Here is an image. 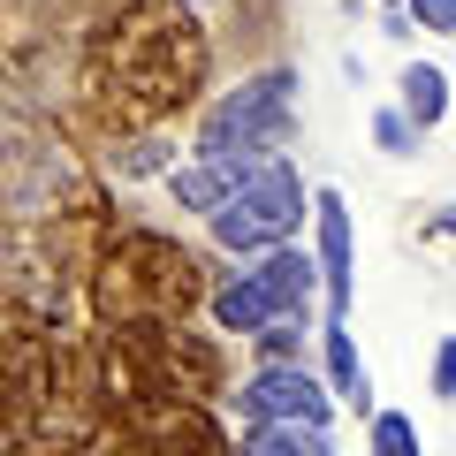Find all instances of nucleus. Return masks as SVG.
Listing matches in <instances>:
<instances>
[{"mask_svg": "<svg viewBox=\"0 0 456 456\" xmlns=\"http://www.w3.org/2000/svg\"><path fill=\"white\" fill-rule=\"evenodd\" d=\"M183 8H213V0H183Z\"/></svg>", "mask_w": 456, "mask_h": 456, "instance_id": "18", "label": "nucleus"}, {"mask_svg": "<svg viewBox=\"0 0 456 456\" xmlns=\"http://www.w3.org/2000/svg\"><path fill=\"white\" fill-rule=\"evenodd\" d=\"M419 145H426V137L411 130V122H403L395 107H373V152H380V160H411Z\"/></svg>", "mask_w": 456, "mask_h": 456, "instance_id": "13", "label": "nucleus"}, {"mask_svg": "<svg viewBox=\"0 0 456 456\" xmlns=\"http://www.w3.org/2000/svg\"><path fill=\"white\" fill-rule=\"evenodd\" d=\"M426 388H434L441 403L456 395V342H449V335H441V342H434V358H426Z\"/></svg>", "mask_w": 456, "mask_h": 456, "instance_id": "16", "label": "nucleus"}, {"mask_svg": "<svg viewBox=\"0 0 456 456\" xmlns=\"http://www.w3.org/2000/svg\"><path fill=\"white\" fill-rule=\"evenodd\" d=\"M236 456H335V434H320V426H244Z\"/></svg>", "mask_w": 456, "mask_h": 456, "instance_id": "9", "label": "nucleus"}, {"mask_svg": "<svg viewBox=\"0 0 456 456\" xmlns=\"http://www.w3.org/2000/svg\"><path fill=\"white\" fill-rule=\"evenodd\" d=\"M175 160H183L175 137H152V145H130V152H122V167H130V175H167Z\"/></svg>", "mask_w": 456, "mask_h": 456, "instance_id": "15", "label": "nucleus"}, {"mask_svg": "<svg viewBox=\"0 0 456 456\" xmlns=\"http://www.w3.org/2000/svg\"><path fill=\"white\" fill-rule=\"evenodd\" d=\"M305 350H312V327L297 320H266L251 335V365H305Z\"/></svg>", "mask_w": 456, "mask_h": 456, "instance_id": "12", "label": "nucleus"}, {"mask_svg": "<svg viewBox=\"0 0 456 456\" xmlns=\"http://www.w3.org/2000/svg\"><path fill=\"white\" fill-rule=\"evenodd\" d=\"M373 8H403V0H373Z\"/></svg>", "mask_w": 456, "mask_h": 456, "instance_id": "17", "label": "nucleus"}, {"mask_svg": "<svg viewBox=\"0 0 456 456\" xmlns=\"http://www.w3.org/2000/svg\"><path fill=\"white\" fill-rule=\"evenodd\" d=\"M305 236H312V274H320V320L350 327V305H358V221H350V198L335 183H312L305 198Z\"/></svg>", "mask_w": 456, "mask_h": 456, "instance_id": "3", "label": "nucleus"}, {"mask_svg": "<svg viewBox=\"0 0 456 456\" xmlns=\"http://www.w3.org/2000/svg\"><path fill=\"white\" fill-rule=\"evenodd\" d=\"M228 411L244 426H320V434H335V403H327L312 365H251L228 395Z\"/></svg>", "mask_w": 456, "mask_h": 456, "instance_id": "4", "label": "nucleus"}, {"mask_svg": "<svg viewBox=\"0 0 456 456\" xmlns=\"http://www.w3.org/2000/svg\"><path fill=\"white\" fill-rule=\"evenodd\" d=\"M365 456H426L419 419L395 411V403H373V419H365Z\"/></svg>", "mask_w": 456, "mask_h": 456, "instance_id": "10", "label": "nucleus"}, {"mask_svg": "<svg viewBox=\"0 0 456 456\" xmlns=\"http://www.w3.org/2000/svg\"><path fill=\"white\" fill-rule=\"evenodd\" d=\"M312 350H320V388H327V403H350L358 419H373V380H365L358 335H350V327H335V320H320Z\"/></svg>", "mask_w": 456, "mask_h": 456, "instance_id": "6", "label": "nucleus"}, {"mask_svg": "<svg viewBox=\"0 0 456 456\" xmlns=\"http://www.w3.org/2000/svg\"><path fill=\"white\" fill-rule=\"evenodd\" d=\"M167 198H175V206L191 213V221H213L228 191H221V183H213V175H206L198 160H175V167H167Z\"/></svg>", "mask_w": 456, "mask_h": 456, "instance_id": "11", "label": "nucleus"}, {"mask_svg": "<svg viewBox=\"0 0 456 456\" xmlns=\"http://www.w3.org/2000/svg\"><path fill=\"white\" fill-rule=\"evenodd\" d=\"M403 23H411V31L449 38V31H456V0H403Z\"/></svg>", "mask_w": 456, "mask_h": 456, "instance_id": "14", "label": "nucleus"}, {"mask_svg": "<svg viewBox=\"0 0 456 456\" xmlns=\"http://www.w3.org/2000/svg\"><path fill=\"white\" fill-rule=\"evenodd\" d=\"M251 274H259V289H266V305H274V320H297V327L320 320V274H312V251H305V244L259 251V259H251Z\"/></svg>", "mask_w": 456, "mask_h": 456, "instance_id": "5", "label": "nucleus"}, {"mask_svg": "<svg viewBox=\"0 0 456 456\" xmlns=\"http://www.w3.org/2000/svg\"><path fill=\"white\" fill-rule=\"evenodd\" d=\"M206 320L221 327L228 342H251L266 320H274V305H266V289H259V274H251V266H228V274L213 281V297H206Z\"/></svg>", "mask_w": 456, "mask_h": 456, "instance_id": "7", "label": "nucleus"}, {"mask_svg": "<svg viewBox=\"0 0 456 456\" xmlns=\"http://www.w3.org/2000/svg\"><path fill=\"white\" fill-rule=\"evenodd\" d=\"M297 61H266L251 69V77H236L228 92L206 99V114H198V145H259V152H289L297 137Z\"/></svg>", "mask_w": 456, "mask_h": 456, "instance_id": "2", "label": "nucleus"}, {"mask_svg": "<svg viewBox=\"0 0 456 456\" xmlns=\"http://www.w3.org/2000/svg\"><path fill=\"white\" fill-rule=\"evenodd\" d=\"M305 198H312V183L297 175L289 152L266 160L259 175H251L244 191H228L221 213L206 221L213 251H221V259H259V251H274V244H305Z\"/></svg>", "mask_w": 456, "mask_h": 456, "instance_id": "1", "label": "nucleus"}, {"mask_svg": "<svg viewBox=\"0 0 456 456\" xmlns=\"http://www.w3.org/2000/svg\"><path fill=\"white\" fill-rule=\"evenodd\" d=\"M395 114H403L419 137H434L441 122H449V69L441 61H403V77H395Z\"/></svg>", "mask_w": 456, "mask_h": 456, "instance_id": "8", "label": "nucleus"}]
</instances>
